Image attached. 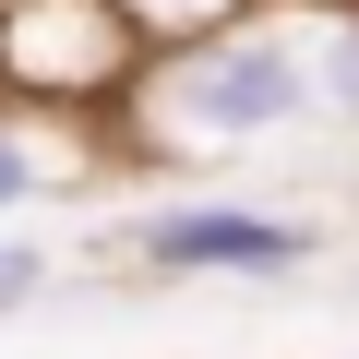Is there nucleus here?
Returning a JSON list of instances; mask_svg holds the SVG:
<instances>
[{"instance_id": "nucleus-1", "label": "nucleus", "mask_w": 359, "mask_h": 359, "mask_svg": "<svg viewBox=\"0 0 359 359\" xmlns=\"http://www.w3.org/2000/svg\"><path fill=\"white\" fill-rule=\"evenodd\" d=\"M144 132V156H252V144H287L311 108V13L299 0H264V13L216 25V36H180V48H144V84L120 108Z\"/></svg>"}, {"instance_id": "nucleus-2", "label": "nucleus", "mask_w": 359, "mask_h": 359, "mask_svg": "<svg viewBox=\"0 0 359 359\" xmlns=\"http://www.w3.org/2000/svg\"><path fill=\"white\" fill-rule=\"evenodd\" d=\"M144 84V36L120 0H0V96L36 120H120Z\"/></svg>"}, {"instance_id": "nucleus-3", "label": "nucleus", "mask_w": 359, "mask_h": 359, "mask_svg": "<svg viewBox=\"0 0 359 359\" xmlns=\"http://www.w3.org/2000/svg\"><path fill=\"white\" fill-rule=\"evenodd\" d=\"M120 252L168 287H252V276L323 264V228L287 216V204H156V216H132Z\"/></svg>"}, {"instance_id": "nucleus-4", "label": "nucleus", "mask_w": 359, "mask_h": 359, "mask_svg": "<svg viewBox=\"0 0 359 359\" xmlns=\"http://www.w3.org/2000/svg\"><path fill=\"white\" fill-rule=\"evenodd\" d=\"M84 180H96V156H84L60 120H36V108L0 96V216H36V204L84 192Z\"/></svg>"}, {"instance_id": "nucleus-5", "label": "nucleus", "mask_w": 359, "mask_h": 359, "mask_svg": "<svg viewBox=\"0 0 359 359\" xmlns=\"http://www.w3.org/2000/svg\"><path fill=\"white\" fill-rule=\"evenodd\" d=\"M311 108L359 132V0H335V13H311Z\"/></svg>"}, {"instance_id": "nucleus-6", "label": "nucleus", "mask_w": 359, "mask_h": 359, "mask_svg": "<svg viewBox=\"0 0 359 359\" xmlns=\"http://www.w3.org/2000/svg\"><path fill=\"white\" fill-rule=\"evenodd\" d=\"M240 13H264V0H120V25H132L144 48H180V36H216V25H240Z\"/></svg>"}, {"instance_id": "nucleus-7", "label": "nucleus", "mask_w": 359, "mask_h": 359, "mask_svg": "<svg viewBox=\"0 0 359 359\" xmlns=\"http://www.w3.org/2000/svg\"><path fill=\"white\" fill-rule=\"evenodd\" d=\"M60 287V252L48 240H0V311H25V299H48Z\"/></svg>"}]
</instances>
